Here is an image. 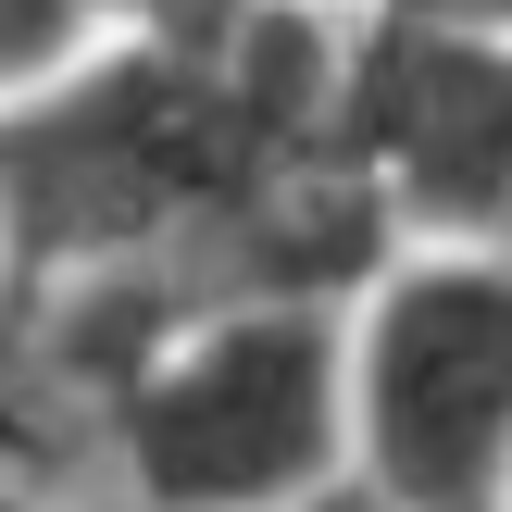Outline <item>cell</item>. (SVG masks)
Masks as SVG:
<instances>
[{"instance_id": "obj_1", "label": "cell", "mask_w": 512, "mask_h": 512, "mask_svg": "<svg viewBox=\"0 0 512 512\" xmlns=\"http://www.w3.org/2000/svg\"><path fill=\"white\" fill-rule=\"evenodd\" d=\"M138 512H300L350 475V300H213L88 400Z\"/></svg>"}, {"instance_id": "obj_2", "label": "cell", "mask_w": 512, "mask_h": 512, "mask_svg": "<svg viewBox=\"0 0 512 512\" xmlns=\"http://www.w3.org/2000/svg\"><path fill=\"white\" fill-rule=\"evenodd\" d=\"M350 475L388 512H512V263L413 238L350 288Z\"/></svg>"}, {"instance_id": "obj_3", "label": "cell", "mask_w": 512, "mask_h": 512, "mask_svg": "<svg viewBox=\"0 0 512 512\" xmlns=\"http://www.w3.org/2000/svg\"><path fill=\"white\" fill-rule=\"evenodd\" d=\"M338 150L375 175L400 238L512 263V38L363 0L338 63Z\"/></svg>"}, {"instance_id": "obj_4", "label": "cell", "mask_w": 512, "mask_h": 512, "mask_svg": "<svg viewBox=\"0 0 512 512\" xmlns=\"http://www.w3.org/2000/svg\"><path fill=\"white\" fill-rule=\"evenodd\" d=\"M100 38H113V13H100V0H0V100L75 75Z\"/></svg>"}, {"instance_id": "obj_5", "label": "cell", "mask_w": 512, "mask_h": 512, "mask_svg": "<svg viewBox=\"0 0 512 512\" xmlns=\"http://www.w3.org/2000/svg\"><path fill=\"white\" fill-rule=\"evenodd\" d=\"M388 13H425V25H488V38H512V0H388Z\"/></svg>"}, {"instance_id": "obj_6", "label": "cell", "mask_w": 512, "mask_h": 512, "mask_svg": "<svg viewBox=\"0 0 512 512\" xmlns=\"http://www.w3.org/2000/svg\"><path fill=\"white\" fill-rule=\"evenodd\" d=\"M13 463H38V413H25L13 375H0V475H13Z\"/></svg>"}, {"instance_id": "obj_7", "label": "cell", "mask_w": 512, "mask_h": 512, "mask_svg": "<svg viewBox=\"0 0 512 512\" xmlns=\"http://www.w3.org/2000/svg\"><path fill=\"white\" fill-rule=\"evenodd\" d=\"M300 512H388V500H375V488H363V475H338V488H313V500H300Z\"/></svg>"}, {"instance_id": "obj_8", "label": "cell", "mask_w": 512, "mask_h": 512, "mask_svg": "<svg viewBox=\"0 0 512 512\" xmlns=\"http://www.w3.org/2000/svg\"><path fill=\"white\" fill-rule=\"evenodd\" d=\"M0 512H75V500H38V488H13V475H0Z\"/></svg>"}]
</instances>
